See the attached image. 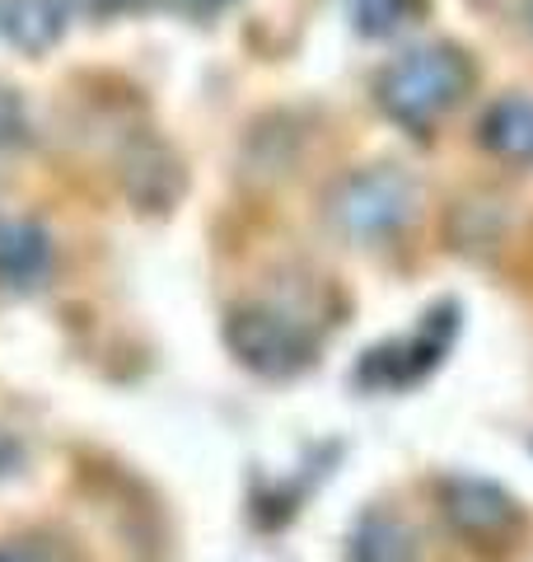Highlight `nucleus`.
<instances>
[{"mask_svg": "<svg viewBox=\"0 0 533 562\" xmlns=\"http://www.w3.org/2000/svg\"><path fill=\"white\" fill-rule=\"evenodd\" d=\"M351 562H417V535L412 525L388 516V512H370L361 525L351 530Z\"/></svg>", "mask_w": 533, "mask_h": 562, "instance_id": "9", "label": "nucleus"}, {"mask_svg": "<svg viewBox=\"0 0 533 562\" xmlns=\"http://www.w3.org/2000/svg\"><path fill=\"white\" fill-rule=\"evenodd\" d=\"M506 235V202L496 198H464L450 211V244L458 254L487 258Z\"/></svg>", "mask_w": 533, "mask_h": 562, "instance_id": "10", "label": "nucleus"}, {"mask_svg": "<svg viewBox=\"0 0 533 562\" xmlns=\"http://www.w3.org/2000/svg\"><path fill=\"white\" fill-rule=\"evenodd\" d=\"M76 10L94 14V20H113V14H132V10H150L155 0H70Z\"/></svg>", "mask_w": 533, "mask_h": 562, "instance_id": "13", "label": "nucleus"}, {"mask_svg": "<svg viewBox=\"0 0 533 562\" xmlns=\"http://www.w3.org/2000/svg\"><path fill=\"white\" fill-rule=\"evenodd\" d=\"M417 216V183L394 165L355 169L347 179H337L328 192V221L337 235L355 244H375L407 231Z\"/></svg>", "mask_w": 533, "mask_h": 562, "instance_id": "2", "label": "nucleus"}, {"mask_svg": "<svg viewBox=\"0 0 533 562\" xmlns=\"http://www.w3.org/2000/svg\"><path fill=\"white\" fill-rule=\"evenodd\" d=\"M529 24H533V0H529Z\"/></svg>", "mask_w": 533, "mask_h": 562, "instance_id": "16", "label": "nucleus"}, {"mask_svg": "<svg viewBox=\"0 0 533 562\" xmlns=\"http://www.w3.org/2000/svg\"><path fill=\"white\" fill-rule=\"evenodd\" d=\"M473 85V66L458 47L450 43H431V47H412L398 61H388L379 70V109L402 122V127H431Z\"/></svg>", "mask_w": 533, "mask_h": 562, "instance_id": "1", "label": "nucleus"}, {"mask_svg": "<svg viewBox=\"0 0 533 562\" xmlns=\"http://www.w3.org/2000/svg\"><path fill=\"white\" fill-rule=\"evenodd\" d=\"M197 5H202V10H216V5H225V0H197Z\"/></svg>", "mask_w": 533, "mask_h": 562, "instance_id": "15", "label": "nucleus"}, {"mask_svg": "<svg viewBox=\"0 0 533 562\" xmlns=\"http://www.w3.org/2000/svg\"><path fill=\"white\" fill-rule=\"evenodd\" d=\"M122 183H127L132 192V202L140 206H169L178 198V188H183V173H178V160L165 150V140H132V150H127V160H122Z\"/></svg>", "mask_w": 533, "mask_h": 562, "instance_id": "7", "label": "nucleus"}, {"mask_svg": "<svg viewBox=\"0 0 533 562\" xmlns=\"http://www.w3.org/2000/svg\"><path fill=\"white\" fill-rule=\"evenodd\" d=\"M29 136V113H24V103L14 90H5L0 85V150H10V146H20V140Z\"/></svg>", "mask_w": 533, "mask_h": 562, "instance_id": "12", "label": "nucleus"}, {"mask_svg": "<svg viewBox=\"0 0 533 562\" xmlns=\"http://www.w3.org/2000/svg\"><path fill=\"white\" fill-rule=\"evenodd\" d=\"M407 14V0H355V24L365 33H388L398 29Z\"/></svg>", "mask_w": 533, "mask_h": 562, "instance_id": "11", "label": "nucleus"}, {"mask_svg": "<svg viewBox=\"0 0 533 562\" xmlns=\"http://www.w3.org/2000/svg\"><path fill=\"white\" fill-rule=\"evenodd\" d=\"M477 140L506 165H533V99L501 94L477 117Z\"/></svg>", "mask_w": 533, "mask_h": 562, "instance_id": "6", "label": "nucleus"}, {"mask_svg": "<svg viewBox=\"0 0 533 562\" xmlns=\"http://www.w3.org/2000/svg\"><path fill=\"white\" fill-rule=\"evenodd\" d=\"M0 562H52V558L33 539H10V543H0Z\"/></svg>", "mask_w": 533, "mask_h": 562, "instance_id": "14", "label": "nucleus"}, {"mask_svg": "<svg viewBox=\"0 0 533 562\" xmlns=\"http://www.w3.org/2000/svg\"><path fill=\"white\" fill-rule=\"evenodd\" d=\"M225 342L248 371L266 380H291L314 361V333L281 305L235 310L225 319Z\"/></svg>", "mask_w": 533, "mask_h": 562, "instance_id": "3", "label": "nucleus"}, {"mask_svg": "<svg viewBox=\"0 0 533 562\" xmlns=\"http://www.w3.org/2000/svg\"><path fill=\"white\" fill-rule=\"evenodd\" d=\"M70 0H0V33L24 47V52H47L66 33Z\"/></svg>", "mask_w": 533, "mask_h": 562, "instance_id": "8", "label": "nucleus"}, {"mask_svg": "<svg viewBox=\"0 0 533 562\" xmlns=\"http://www.w3.org/2000/svg\"><path fill=\"white\" fill-rule=\"evenodd\" d=\"M440 512L473 543H496L520 525V506L510 492L496 487L491 479H473V473H454L440 483Z\"/></svg>", "mask_w": 533, "mask_h": 562, "instance_id": "4", "label": "nucleus"}, {"mask_svg": "<svg viewBox=\"0 0 533 562\" xmlns=\"http://www.w3.org/2000/svg\"><path fill=\"white\" fill-rule=\"evenodd\" d=\"M52 272V235L38 221L5 216L0 221V286L33 291Z\"/></svg>", "mask_w": 533, "mask_h": 562, "instance_id": "5", "label": "nucleus"}]
</instances>
